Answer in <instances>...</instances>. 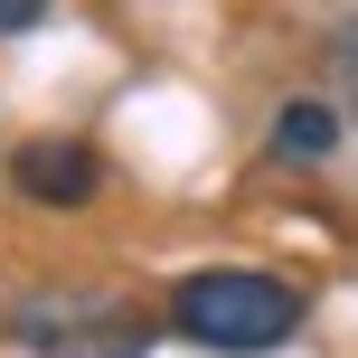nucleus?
Wrapping results in <instances>:
<instances>
[{"mask_svg": "<svg viewBox=\"0 0 358 358\" xmlns=\"http://www.w3.org/2000/svg\"><path fill=\"white\" fill-rule=\"evenodd\" d=\"M170 330L217 358H264L302 330V292L283 273H255V264H217V273H189L170 292Z\"/></svg>", "mask_w": 358, "mask_h": 358, "instance_id": "1", "label": "nucleus"}, {"mask_svg": "<svg viewBox=\"0 0 358 358\" xmlns=\"http://www.w3.org/2000/svg\"><path fill=\"white\" fill-rule=\"evenodd\" d=\"M29 349L48 358H142L151 349V321H132V311H94V302H66V311H29Z\"/></svg>", "mask_w": 358, "mask_h": 358, "instance_id": "2", "label": "nucleus"}, {"mask_svg": "<svg viewBox=\"0 0 358 358\" xmlns=\"http://www.w3.org/2000/svg\"><path fill=\"white\" fill-rule=\"evenodd\" d=\"M19 198H38V208H85L94 189H104V161H94L85 142H19Z\"/></svg>", "mask_w": 358, "mask_h": 358, "instance_id": "3", "label": "nucleus"}, {"mask_svg": "<svg viewBox=\"0 0 358 358\" xmlns=\"http://www.w3.org/2000/svg\"><path fill=\"white\" fill-rule=\"evenodd\" d=\"M264 151H273L283 170H321L330 151H340V113H330V104H311V94H302V104H283V113H273Z\"/></svg>", "mask_w": 358, "mask_h": 358, "instance_id": "4", "label": "nucleus"}, {"mask_svg": "<svg viewBox=\"0 0 358 358\" xmlns=\"http://www.w3.org/2000/svg\"><path fill=\"white\" fill-rule=\"evenodd\" d=\"M48 19V0H0V38H19V29H38Z\"/></svg>", "mask_w": 358, "mask_h": 358, "instance_id": "5", "label": "nucleus"}, {"mask_svg": "<svg viewBox=\"0 0 358 358\" xmlns=\"http://www.w3.org/2000/svg\"><path fill=\"white\" fill-rule=\"evenodd\" d=\"M340 76H349V94H358V19L340 29Z\"/></svg>", "mask_w": 358, "mask_h": 358, "instance_id": "6", "label": "nucleus"}]
</instances>
